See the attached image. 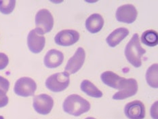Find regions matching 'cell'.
<instances>
[{
	"label": "cell",
	"mask_w": 158,
	"mask_h": 119,
	"mask_svg": "<svg viewBox=\"0 0 158 119\" xmlns=\"http://www.w3.org/2000/svg\"><path fill=\"white\" fill-rule=\"evenodd\" d=\"M138 12L132 4H126L119 6L116 10L115 16L118 21L130 24L136 20Z\"/></svg>",
	"instance_id": "9c48e42d"
},
{
	"label": "cell",
	"mask_w": 158,
	"mask_h": 119,
	"mask_svg": "<svg viewBox=\"0 0 158 119\" xmlns=\"http://www.w3.org/2000/svg\"><path fill=\"white\" fill-rule=\"evenodd\" d=\"M141 42L145 45L150 47L156 46L158 44V35L154 30H147L143 32L141 36Z\"/></svg>",
	"instance_id": "ac0fdd59"
},
{
	"label": "cell",
	"mask_w": 158,
	"mask_h": 119,
	"mask_svg": "<svg viewBox=\"0 0 158 119\" xmlns=\"http://www.w3.org/2000/svg\"><path fill=\"white\" fill-rule=\"evenodd\" d=\"M157 101L155 102L151 108V116L153 119H157Z\"/></svg>",
	"instance_id": "cb8c5ba5"
},
{
	"label": "cell",
	"mask_w": 158,
	"mask_h": 119,
	"mask_svg": "<svg viewBox=\"0 0 158 119\" xmlns=\"http://www.w3.org/2000/svg\"><path fill=\"white\" fill-rule=\"evenodd\" d=\"M63 110L74 117H80L90 109V104L86 100L76 94L71 95L65 99L63 104Z\"/></svg>",
	"instance_id": "6da1fadb"
},
{
	"label": "cell",
	"mask_w": 158,
	"mask_h": 119,
	"mask_svg": "<svg viewBox=\"0 0 158 119\" xmlns=\"http://www.w3.org/2000/svg\"><path fill=\"white\" fill-rule=\"evenodd\" d=\"M138 91V83L134 78L125 79L121 90L113 95V100H122L136 95Z\"/></svg>",
	"instance_id": "52a82bcc"
},
{
	"label": "cell",
	"mask_w": 158,
	"mask_h": 119,
	"mask_svg": "<svg viewBox=\"0 0 158 119\" xmlns=\"http://www.w3.org/2000/svg\"><path fill=\"white\" fill-rule=\"evenodd\" d=\"M37 89V84L32 78L28 77L20 78L16 82L14 91L20 97L33 96Z\"/></svg>",
	"instance_id": "5b68a950"
},
{
	"label": "cell",
	"mask_w": 158,
	"mask_h": 119,
	"mask_svg": "<svg viewBox=\"0 0 158 119\" xmlns=\"http://www.w3.org/2000/svg\"><path fill=\"white\" fill-rule=\"evenodd\" d=\"M104 25V19L99 14H93L85 20V27L91 33L100 32Z\"/></svg>",
	"instance_id": "9a60e30c"
},
{
	"label": "cell",
	"mask_w": 158,
	"mask_h": 119,
	"mask_svg": "<svg viewBox=\"0 0 158 119\" xmlns=\"http://www.w3.org/2000/svg\"><path fill=\"white\" fill-rule=\"evenodd\" d=\"M10 87L9 81L5 78L0 76V90L5 92L6 93L8 92Z\"/></svg>",
	"instance_id": "7402d4cb"
},
{
	"label": "cell",
	"mask_w": 158,
	"mask_h": 119,
	"mask_svg": "<svg viewBox=\"0 0 158 119\" xmlns=\"http://www.w3.org/2000/svg\"><path fill=\"white\" fill-rule=\"evenodd\" d=\"M101 79L105 84L119 91L126 78L119 76L113 71H106L101 74Z\"/></svg>",
	"instance_id": "4fadbf2b"
},
{
	"label": "cell",
	"mask_w": 158,
	"mask_h": 119,
	"mask_svg": "<svg viewBox=\"0 0 158 119\" xmlns=\"http://www.w3.org/2000/svg\"><path fill=\"white\" fill-rule=\"evenodd\" d=\"M81 90L88 96L94 98H101L102 96V93L88 80H84L81 82L80 85Z\"/></svg>",
	"instance_id": "e0dca14e"
},
{
	"label": "cell",
	"mask_w": 158,
	"mask_h": 119,
	"mask_svg": "<svg viewBox=\"0 0 158 119\" xmlns=\"http://www.w3.org/2000/svg\"><path fill=\"white\" fill-rule=\"evenodd\" d=\"M124 113L129 119H143L145 117V108L142 101L135 100L125 105Z\"/></svg>",
	"instance_id": "8fae6325"
},
{
	"label": "cell",
	"mask_w": 158,
	"mask_h": 119,
	"mask_svg": "<svg viewBox=\"0 0 158 119\" xmlns=\"http://www.w3.org/2000/svg\"><path fill=\"white\" fill-rule=\"evenodd\" d=\"M9 63V59L6 54L0 53V70H4Z\"/></svg>",
	"instance_id": "44dd1931"
},
{
	"label": "cell",
	"mask_w": 158,
	"mask_h": 119,
	"mask_svg": "<svg viewBox=\"0 0 158 119\" xmlns=\"http://www.w3.org/2000/svg\"><path fill=\"white\" fill-rule=\"evenodd\" d=\"M70 83L69 74L66 71L54 74L47 78L46 87L54 93H59L66 89Z\"/></svg>",
	"instance_id": "277c9868"
},
{
	"label": "cell",
	"mask_w": 158,
	"mask_h": 119,
	"mask_svg": "<svg viewBox=\"0 0 158 119\" xmlns=\"http://www.w3.org/2000/svg\"><path fill=\"white\" fill-rule=\"evenodd\" d=\"M54 105L52 97L47 94H40L33 98V106L38 114L42 115L48 114Z\"/></svg>",
	"instance_id": "8992f818"
},
{
	"label": "cell",
	"mask_w": 158,
	"mask_h": 119,
	"mask_svg": "<svg viewBox=\"0 0 158 119\" xmlns=\"http://www.w3.org/2000/svg\"><path fill=\"white\" fill-rule=\"evenodd\" d=\"M16 6V1H0V12L3 15H9L13 12Z\"/></svg>",
	"instance_id": "ffe728a7"
},
{
	"label": "cell",
	"mask_w": 158,
	"mask_h": 119,
	"mask_svg": "<svg viewBox=\"0 0 158 119\" xmlns=\"http://www.w3.org/2000/svg\"><path fill=\"white\" fill-rule=\"evenodd\" d=\"M64 54L60 51L52 49L48 52L44 57V63L48 68H56L63 63Z\"/></svg>",
	"instance_id": "5bb4252c"
},
{
	"label": "cell",
	"mask_w": 158,
	"mask_h": 119,
	"mask_svg": "<svg viewBox=\"0 0 158 119\" xmlns=\"http://www.w3.org/2000/svg\"><path fill=\"white\" fill-rule=\"evenodd\" d=\"M80 40V33L77 31L64 29L58 32L54 37L56 44L62 46H69L75 44Z\"/></svg>",
	"instance_id": "30bf717a"
},
{
	"label": "cell",
	"mask_w": 158,
	"mask_h": 119,
	"mask_svg": "<svg viewBox=\"0 0 158 119\" xmlns=\"http://www.w3.org/2000/svg\"><path fill=\"white\" fill-rule=\"evenodd\" d=\"M129 35V30L123 27L116 29L106 37V42L110 47H115Z\"/></svg>",
	"instance_id": "2e32d148"
},
{
	"label": "cell",
	"mask_w": 158,
	"mask_h": 119,
	"mask_svg": "<svg viewBox=\"0 0 158 119\" xmlns=\"http://www.w3.org/2000/svg\"><path fill=\"white\" fill-rule=\"evenodd\" d=\"M85 59V53L83 48H78L74 55L69 59L64 71L69 74H75L83 66Z\"/></svg>",
	"instance_id": "ba28073f"
},
{
	"label": "cell",
	"mask_w": 158,
	"mask_h": 119,
	"mask_svg": "<svg viewBox=\"0 0 158 119\" xmlns=\"http://www.w3.org/2000/svg\"><path fill=\"white\" fill-rule=\"evenodd\" d=\"M46 44L44 36H41L33 29L29 32L27 37V45L31 52L34 54H38L43 50Z\"/></svg>",
	"instance_id": "7c38bea8"
},
{
	"label": "cell",
	"mask_w": 158,
	"mask_h": 119,
	"mask_svg": "<svg viewBox=\"0 0 158 119\" xmlns=\"http://www.w3.org/2000/svg\"><path fill=\"white\" fill-rule=\"evenodd\" d=\"M146 50L140 44L139 35L134 34L127 44L125 49V56L128 62L135 67H140L142 65L141 57L145 54Z\"/></svg>",
	"instance_id": "7a4b0ae2"
},
{
	"label": "cell",
	"mask_w": 158,
	"mask_h": 119,
	"mask_svg": "<svg viewBox=\"0 0 158 119\" xmlns=\"http://www.w3.org/2000/svg\"><path fill=\"white\" fill-rule=\"evenodd\" d=\"M157 64H153L150 66L146 73V80L147 83L151 87L157 88L158 87V80H157Z\"/></svg>",
	"instance_id": "d6986e66"
},
{
	"label": "cell",
	"mask_w": 158,
	"mask_h": 119,
	"mask_svg": "<svg viewBox=\"0 0 158 119\" xmlns=\"http://www.w3.org/2000/svg\"><path fill=\"white\" fill-rule=\"evenodd\" d=\"M85 119H96V118H94L93 117H88V118H86Z\"/></svg>",
	"instance_id": "d4e9b609"
},
{
	"label": "cell",
	"mask_w": 158,
	"mask_h": 119,
	"mask_svg": "<svg viewBox=\"0 0 158 119\" xmlns=\"http://www.w3.org/2000/svg\"><path fill=\"white\" fill-rule=\"evenodd\" d=\"M0 119H4V118H3L2 116H0Z\"/></svg>",
	"instance_id": "484cf974"
},
{
	"label": "cell",
	"mask_w": 158,
	"mask_h": 119,
	"mask_svg": "<svg viewBox=\"0 0 158 119\" xmlns=\"http://www.w3.org/2000/svg\"><path fill=\"white\" fill-rule=\"evenodd\" d=\"M8 104V97L5 92L0 90V108L5 107Z\"/></svg>",
	"instance_id": "603a6c76"
},
{
	"label": "cell",
	"mask_w": 158,
	"mask_h": 119,
	"mask_svg": "<svg viewBox=\"0 0 158 119\" xmlns=\"http://www.w3.org/2000/svg\"><path fill=\"white\" fill-rule=\"evenodd\" d=\"M35 25L36 32L41 36L51 32L54 26V19L49 10L42 9L37 12L35 16Z\"/></svg>",
	"instance_id": "3957f363"
}]
</instances>
